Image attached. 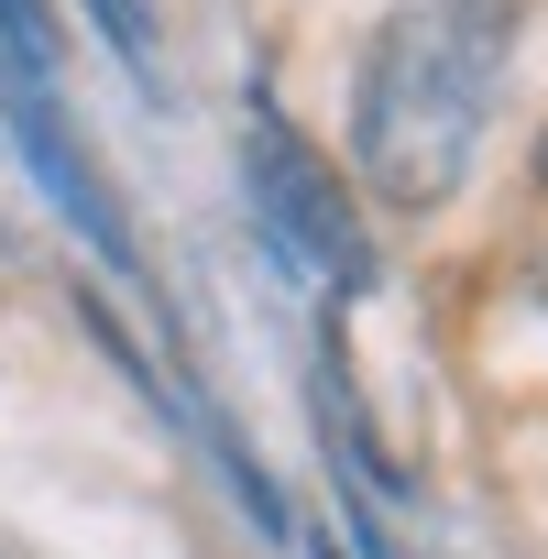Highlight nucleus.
<instances>
[{"label": "nucleus", "instance_id": "3", "mask_svg": "<svg viewBox=\"0 0 548 559\" xmlns=\"http://www.w3.org/2000/svg\"><path fill=\"white\" fill-rule=\"evenodd\" d=\"M88 12H99V34H110L132 67H154V23H143V0H88Z\"/></svg>", "mask_w": 548, "mask_h": 559}, {"label": "nucleus", "instance_id": "5", "mask_svg": "<svg viewBox=\"0 0 548 559\" xmlns=\"http://www.w3.org/2000/svg\"><path fill=\"white\" fill-rule=\"evenodd\" d=\"M0 559H34V548H23V537H0Z\"/></svg>", "mask_w": 548, "mask_h": 559}, {"label": "nucleus", "instance_id": "1", "mask_svg": "<svg viewBox=\"0 0 548 559\" xmlns=\"http://www.w3.org/2000/svg\"><path fill=\"white\" fill-rule=\"evenodd\" d=\"M504 34H515L504 0H406V12L362 45V78H352V176L384 209L428 219V209L461 198L483 110L504 88Z\"/></svg>", "mask_w": 548, "mask_h": 559}, {"label": "nucleus", "instance_id": "4", "mask_svg": "<svg viewBox=\"0 0 548 559\" xmlns=\"http://www.w3.org/2000/svg\"><path fill=\"white\" fill-rule=\"evenodd\" d=\"M537 187H548V132H537ZM526 297H548V241L526 252Z\"/></svg>", "mask_w": 548, "mask_h": 559}, {"label": "nucleus", "instance_id": "2", "mask_svg": "<svg viewBox=\"0 0 548 559\" xmlns=\"http://www.w3.org/2000/svg\"><path fill=\"white\" fill-rule=\"evenodd\" d=\"M241 187H252V219L274 230V252H286L297 274H319V286H362V274H373V241H362L330 154L308 132H286L274 110L241 132Z\"/></svg>", "mask_w": 548, "mask_h": 559}, {"label": "nucleus", "instance_id": "6", "mask_svg": "<svg viewBox=\"0 0 548 559\" xmlns=\"http://www.w3.org/2000/svg\"><path fill=\"white\" fill-rule=\"evenodd\" d=\"M330 559H341V548H330Z\"/></svg>", "mask_w": 548, "mask_h": 559}]
</instances>
